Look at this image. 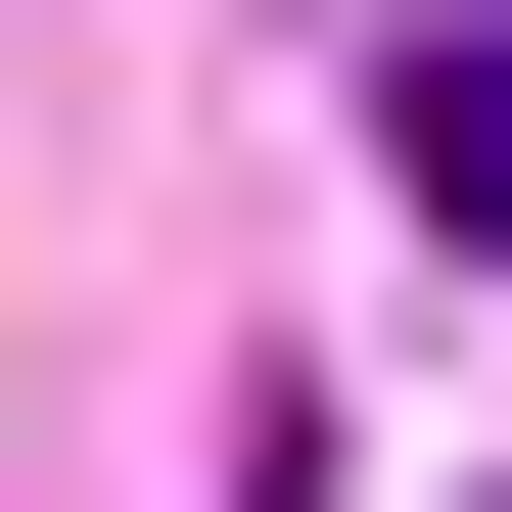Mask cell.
<instances>
[{
  "instance_id": "cell-1",
  "label": "cell",
  "mask_w": 512,
  "mask_h": 512,
  "mask_svg": "<svg viewBox=\"0 0 512 512\" xmlns=\"http://www.w3.org/2000/svg\"><path fill=\"white\" fill-rule=\"evenodd\" d=\"M373 140H419V233H512V47H419V94H373Z\"/></svg>"
}]
</instances>
